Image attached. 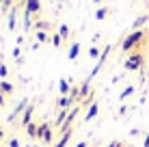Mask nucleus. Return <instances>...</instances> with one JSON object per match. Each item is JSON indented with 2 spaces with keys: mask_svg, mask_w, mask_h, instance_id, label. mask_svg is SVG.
Returning <instances> with one entry per match:
<instances>
[{
  "mask_svg": "<svg viewBox=\"0 0 149 147\" xmlns=\"http://www.w3.org/2000/svg\"><path fill=\"white\" fill-rule=\"evenodd\" d=\"M39 139L43 141V143H50V141H52V128H50L48 123L39 125Z\"/></svg>",
  "mask_w": 149,
  "mask_h": 147,
  "instance_id": "f257e3e1",
  "label": "nucleus"
},
{
  "mask_svg": "<svg viewBox=\"0 0 149 147\" xmlns=\"http://www.w3.org/2000/svg\"><path fill=\"white\" fill-rule=\"evenodd\" d=\"M141 65H143V56H141V54H134V56H130V59H127V63H125V69L134 72V69H138Z\"/></svg>",
  "mask_w": 149,
  "mask_h": 147,
  "instance_id": "f03ea898",
  "label": "nucleus"
},
{
  "mask_svg": "<svg viewBox=\"0 0 149 147\" xmlns=\"http://www.w3.org/2000/svg\"><path fill=\"white\" fill-rule=\"evenodd\" d=\"M141 39H143V33H134V35H130V37L125 39V43H123V48H125V50H132L138 41H141Z\"/></svg>",
  "mask_w": 149,
  "mask_h": 147,
  "instance_id": "7ed1b4c3",
  "label": "nucleus"
},
{
  "mask_svg": "<svg viewBox=\"0 0 149 147\" xmlns=\"http://www.w3.org/2000/svg\"><path fill=\"white\" fill-rule=\"evenodd\" d=\"M97 110H100V106H97V102H91L89 110H86V115H84V121H91V119H95Z\"/></svg>",
  "mask_w": 149,
  "mask_h": 147,
  "instance_id": "20e7f679",
  "label": "nucleus"
},
{
  "mask_svg": "<svg viewBox=\"0 0 149 147\" xmlns=\"http://www.w3.org/2000/svg\"><path fill=\"white\" fill-rule=\"evenodd\" d=\"M26 134L30 139H39V125L37 123H28L26 125Z\"/></svg>",
  "mask_w": 149,
  "mask_h": 147,
  "instance_id": "39448f33",
  "label": "nucleus"
},
{
  "mask_svg": "<svg viewBox=\"0 0 149 147\" xmlns=\"http://www.w3.org/2000/svg\"><path fill=\"white\" fill-rule=\"evenodd\" d=\"M24 108H28V102H26V100H22V102H19L17 106H15V110H13V113H11V115H9V119H11V121H13V119H15V115H19V113H22V110H24Z\"/></svg>",
  "mask_w": 149,
  "mask_h": 147,
  "instance_id": "423d86ee",
  "label": "nucleus"
},
{
  "mask_svg": "<svg viewBox=\"0 0 149 147\" xmlns=\"http://www.w3.org/2000/svg\"><path fill=\"white\" fill-rule=\"evenodd\" d=\"M69 139H71V130H65L63 136H61V141H58V143H56L54 147H65V145L69 143Z\"/></svg>",
  "mask_w": 149,
  "mask_h": 147,
  "instance_id": "0eeeda50",
  "label": "nucleus"
},
{
  "mask_svg": "<svg viewBox=\"0 0 149 147\" xmlns=\"http://www.w3.org/2000/svg\"><path fill=\"white\" fill-rule=\"evenodd\" d=\"M30 117H33V106H28V108L24 110V115H22V123H24V125H28V123H30Z\"/></svg>",
  "mask_w": 149,
  "mask_h": 147,
  "instance_id": "6e6552de",
  "label": "nucleus"
},
{
  "mask_svg": "<svg viewBox=\"0 0 149 147\" xmlns=\"http://www.w3.org/2000/svg\"><path fill=\"white\" fill-rule=\"evenodd\" d=\"M0 91L2 93H13V84L7 82V80H0Z\"/></svg>",
  "mask_w": 149,
  "mask_h": 147,
  "instance_id": "1a4fd4ad",
  "label": "nucleus"
},
{
  "mask_svg": "<svg viewBox=\"0 0 149 147\" xmlns=\"http://www.w3.org/2000/svg\"><path fill=\"white\" fill-rule=\"evenodd\" d=\"M58 91H61V95H65L69 91V82L67 80H61V84H58Z\"/></svg>",
  "mask_w": 149,
  "mask_h": 147,
  "instance_id": "9d476101",
  "label": "nucleus"
},
{
  "mask_svg": "<svg viewBox=\"0 0 149 147\" xmlns=\"http://www.w3.org/2000/svg\"><path fill=\"white\" fill-rule=\"evenodd\" d=\"M132 93H134V87H125V89H123V91H121V95H119V100H125V98H127V95H132Z\"/></svg>",
  "mask_w": 149,
  "mask_h": 147,
  "instance_id": "9b49d317",
  "label": "nucleus"
},
{
  "mask_svg": "<svg viewBox=\"0 0 149 147\" xmlns=\"http://www.w3.org/2000/svg\"><path fill=\"white\" fill-rule=\"evenodd\" d=\"M9 147H22V143L17 139H9Z\"/></svg>",
  "mask_w": 149,
  "mask_h": 147,
  "instance_id": "f8f14e48",
  "label": "nucleus"
},
{
  "mask_svg": "<svg viewBox=\"0 0 149 147\" xmlns=\"http://www.w3.org/2000/svg\"><path fill=\"white\" fill-rule=\"evenodd\" d=\"M76 54H78V48H76V45H74V48L69 50V59H76Z\"/></svg>",
  "mask_w": 149,
  "mask_h": 147,
  "instance_id": "ddd939ff",
  "label": "nucleus"
},
{
  "mask_svg": "<svg viewBox=\"0 0 149 147\" xmlns=\"http://www.w3.org/2000/svg\"><path fill=\"white\" fill-rule=\"evenodd\" d=\"M0 76H2V78L7 76V67H4V65H0Z\"/></svg>",
  "mask_w": 149,
  "mask_h": 147,
  "instance_id": "4468645a",
  "label": "nucleus"
},
{
  "mask_svg": "<svg viewBox=\"0 0 149 147\" xmlns=\"http://www.w3.org/2000/svg\"><path fill=\"white\" fill-rule=\"evenodd\" d=\"M108 147H121V143H119V141H112V143H110Z\"/></svg>",
  "mask_w": 149,
  "mask_h": 147,
  "instance_id": "2eb2a0df",
  "label": "nucleus"
},
{
  "mask_svg": "<svg viewBox=\"0 0 149 147\" xmlns=\"http://www.w3.org/2000/svg\"><path fill=\"white\" fill-rule=\"evenodd\" d=\"M0 106H4V93L0 91Z\"/></svg>",
  "mask_w": 149,
  "mask_h": 147,
  "instance_id": "dca6fc26",
  "label": "nucleus"
},
{
  "mask_svg": "<svg viewBox=\"0 0 149 147\" xmlns=\"http://www.w3.org/2000/svg\"><path fill=\"white\" fill-rule=\"evenodd\" d=\"M145 147H149V132H147V136H145Z\"/></svg>",
  "mask_w": 149,
  "mask_h": 147,
  "instance_id": "f3484780",
  "label": "nucleus"
},
{
  "mask_svg": "<svg viewBox=\"0 0 149 147\" xmlns=\"http://www.w3.org/2000/svg\"><path fill=\"white\" fill-rule=\"evenodd\" d=\"M76 147H86V143H78V145H76Z\"/></svg>",
  "mask_w": 149,
  "mask_h": 147,
  "instance_id": "a211bd4d",
  "label": "nucleus"
}]
</instances>
